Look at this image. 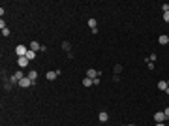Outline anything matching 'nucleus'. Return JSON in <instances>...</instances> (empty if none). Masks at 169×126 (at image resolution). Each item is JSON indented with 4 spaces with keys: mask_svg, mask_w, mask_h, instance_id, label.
<instances>
[{
    "mask_svg": "<svg viewBox=\"0 0 169 126\" xmlns=\"http://www.w3.org/2000/svg\"><path fill=\"white\" fill-rule=\"evenodd\" d=\"M28 62H30V60H28L27 57H17V66L19 68H27Z\"/></svg>",
    "mask_w": 169,
    "mask_h": 126,
    "instance_id": "3",
    "label": "nucleus"
},
{
    "mask_svg": "<svg viewBox=\"0 0 169 126\" xmlns=\"http://www.w3.org/2000/svg\"><path fill=\"white\" fill-rule=\"evenodd\" d=\"M167 38H169V34H167Z\"/></svg>",
    "mask_w": 169,
    "mask_h": 126,
    "instance_id": "27",
    "label": "nucleus"
},
{
    "mask_svg": "<svg viewBox=\"0 0 169 126\" xmlns=\"http://www.w3.org/2000/svg\"><path fill=\"white\" fill-rule=\"evenodd\" d=\"M162 9H164V13H167L169 11V4H162Z\"/></svg>",
    "mask_w": 169,
    "mask_h": 126,
    "instance_id": "18",
    "label": "nucleus"
},
{
    "mask_svg": "<svg viewBox=\"0 0 169 126\" xmlns=\"http://www.w3.org/2000/svg\"><path fill=\"white\" fill-rule=\"evenodd\" d=\"M113 70H115V73H116V75H118V73L122 72V66H120V64H116V66L113 68Z\"/></svg>",
    "mask_w": 169,
    "mask_h": 126,
    "instance_id": "16",
    "label": "nucleus"
},
{
    "mask_svg": "<svg viewBox=\"0 0 169 126\" xmlns=\"http://www.w3.org/2000/svg\"><path fill=\"white\" fill-rule=\"evenodd\" d=\"M158 43H160V45H167V43H169L167 34H162V36H158Z\"/></svg>",
    "mask_w": 169,
    "mask_h": 126,
    "instance_id": "7",
    "label": "nucleus"
},
{
    "mask_svg": "<svg viewBox=\"0 0 169 126\" xmlns=\"http://www.w3.org/2000/svg\"><path fill=\"white\" fill-rule=\"evenodd\" d=\"M164 113H165V117L169 119V107H165V109H164Z\"/></svg>",
    "mask_w": 169,
    "mask_h": 126,
    "instance_id": "22",
    "label": "nucleus"
},
{
    "mask_svg": "<svg viewBox=\"0 0 169 126\" xmlns=\"http://www.w3.org/2000/svg\"><path fill=\"white\" fill-rule=\"evenodd\" d=\"M62 49L64 51H70L71 49V43H70V41H62Z\"/></svg>",
    "mask_w": 169,
    "mask_h": 126,
    "instance_id": "15",
    "label": "nucleus"
},
{
    "mask_svg": "<svg viewBox=\"0 0 169 126\" xmlns=\"http://www.w3.org/2000/svg\"><path fill=\"white\" fill-rule=\"evenodd\" d=\"M165 119H167V117H165L164 111H156V113H154V121H156V122H164Z\"/></svg>",
    "mask_w": 169,
    "mask_h": 126,
    "instance_id": "4",
    "label": "nucleus"
},
{
    "mask_svg": "<svg viewBox=\"0 0 169 126\" xmlns=\"http://www.w3.org/2000/svg\"><path fill=\"white\" fill-rule=\"evenodd\" d=\"M86 77H90V79H96V77H100V72H96L94 68H88V70H86Z\"/></svg>",
    "mask_w": 169,
    "mask_h": 126,
    "instance_id": "5",
    "label": "nucleus"
},
{
    "mask_svg": "<svg viewBox=\"0 0 169 126\" xmlns=\"http://www.w3.org/2000/svg\"><path fill=\"white\" fill-rule=\"evenodd\" d=\"M156 126H167V124H164V122H156Z\"/></svg>",
    "mask_w": 169,
    "mask_h": 126,
    "instance_id": "23",
    "label": "nucleus"
},
{
    "mask_svg": "<svg viewBox=\"0 0 169 126\" xmlns=\"http://www.w3.org/2000/svg\"><path fill=\"white\" fill-rule=\"evenodd\" d=\"M128 126H135V124H128Z\"/></svg>",
    "mask_w": 169,
    "mask_h": 126,
    "instance_id": "26",
    "label": "nucleus"
},
{
    "mask_svg": "<svg viewBox=\"0 0 169 126\" xmlns=\"http://www.w3.org/2000/svg\"><path fill=\"white\" fill-rule=\"evenodd\" d=\"M167 87H169V79H167Z\"/></svg>",
    "mask_w": 169,
    "mask_h": 126,
    "instance_id": "25",
    "label": "nucleus"
},
{
    "mask_svg": "<svg viewBox=\"0 0 169 126\" xmlns=\"http://www.w3.org/2000/svg\"><path fill=\"white\" fill-rule=\"evenodd\" d=\"M58 75H60V72H47V73H45L47 81H55V79H57Z\"/></svg>",
    "mask_w": 169,
    "mask_h": 126,
    "instance_id": "6",
    "label": "nucleus"
},
{
    "mask_svg": "<svg viewBox=\"0 0 169 126\" xmlns=\"http://www.w3.org/2000/svg\"><path fill=\"white\" fill-rule=\"evenodd\" d=\"M27 59H28V60H34V59H36V51L28 49V53H27Z\"/></svg>",
    "mask_w": 169,
    "mask_h": 126,
    "instance_id": "14",
    "label": "nucleus"
},
{
    "mask_svg": "<svg viewBox=\"0 0 169 126\" xmlns=\"http://www.w3.org/2000/svg\"><path fill=\"white\" fill-rule=\"evenodd\" d=\"M167 45H169V43H167Z\"/></svg>",
    "mask_w": 169,
    "mask_h": 126,
    "instance_id": "28",
    "label": "nucleus"
},
{
    "mask_svg": "<svg viewBox=\"0 0 169 126\" xmlns=\"http://www.w3.org/2000/svg\"><path fill=\"white\" fill-rule=\"evenodd\" d=\"M30 49H32V51H40V49H41V45L38 43V41H32V43H30Z\"/></svg>",
    "mask_w": 169,
    "mask_h": 126,
    "instance_id": "13",
    "label": "nucleus"
},
{
    "mask_svg": "<svg viewBox=\"0 0 169 126\" xmlns=\"http://www.w3.org/2000/svg\"><path fill=\"white\" fill-rule=\"evenodd\" d=\"M28 79H30V81L36 85V79H38V72H36V70H30V72H28Z\"/></svg>",
    "mask_w": 169,
    "mask_h": 126,
    "instance_id": "8",
    "label": "nucleus"
},
{
    "mask_svg": "<svg viewBox=\"0 0 169 126\" xmlns=\"http://www.w3.org/2000/svg\"><path fill=\"white\" fill-rule=\"evenodd\" d=\"M88 27H90V30L98 28V21H96V19H88Z\"/></svg>",
    "mask_w": 169,
    "mask_h": 126,
    "instance_id": "10",
    "label": "nucleus"
},
{
    "mask_svg": "<svg viewBox=\"0 0 169 126\" xmlns=\"http://www.w3.org/2000/svg\"><path fill=\"white\" fill-rule=\"evenodd\" d=\"M98 119H100V122H107V121H109V113H107V111H102V113L98 115Z\"/></svg>",
    "mask_w": 169,
    "mask_h": 126,
    "instance_id": "9",
    "label": "nucleus"
},
{
    "mask_svg": "<svg viewBox=\"0 0 169 126\" xmlns=\"http://www.w3.org/2000/svg\"><path fill=\"white\" fill-rule=\"evenodd\" d=\"M147 68L148 70H154V62H147Z\"/></svg>",
    "mask_w": 169,
    "mask_h": 126,
    "instance_id": "20",
    "label": "nucleus"
},
{
    "mask_svg": "<svg viewBox=\"0 0 169 126\" xmlns=\"http://www.w3.org/2000/svg\"><path fill=\"white\" fill-rule=\"evenodd\" d=\"M2 36H4V38L9 36V28H4V30H2Z\"/></svg>",
    "mask_w": 169,
    "mask_h": 126,
    "instance_id": "17",
    "label": "nucleus"
},
{
    "mask_svg": "<svg viewBox=\"0 0 169 126\" xmlns=\"http://www.w3.org/2000/svg\"><path fill=\"white\" fill-rule=\"evenodd\" d=\"M165 94H167V96H169V87H167V90H165Z\"/></svg>",
    "mask_w": 169,
    "mask_h": 126,
    "instance_id": "24",
    "label": "nucleus"
},
{
    "mask_svg": "<svg viewBox=\"0 0 169 126\" xmlns=\"http://www.w3.org/2000/svg\"><path fill=\"white\" fill-rule=\"evenodd\" d=\"M83 85H84V87H92V85H94V79H90V77H84V79H83Z\"/></svg>",
    "mask_w": 169,
    "mask_h": 126,
    "instance_id": "11",
    "label": "nucleus"
},
{
    "mask_svg": "<svg viewBox=\"0 0 169 126\" xmlns=\"http://www.w3.org/2000/svg\"><path fill=\"white\" fill-rule=\"evenodd\" d=\"M15 53H17V57H27L28 47L27 45H17V47H15Z\"/></svg>",
    "mask_w": 169,
    "mask_h": 126,
    "instance_id": "1",
    "label": "nucleus"
},
{
    "mask_svg": "<svg viewBox=\"0 0 169 126\" xmlns=\"http://www.w3.org/2000/svg\"><path fill=\"white\" fill-rule=\"evenodd\" d=\"M158 89L165 92V90H167V81H158Z\"/></svg>",
    "mask_w": 169,
    "mask_h": 126,
    "instance_id": "12",
    "label": "nucleus"
},
{
    "mask_svg": "<svg viewBox=\"0 0 169 126\" xmlns=\"http://www.w3.org/2000/svg\"><path fill=\"white\" fill-rule=\"evenodd\" d=\"M164 21H165V23H169V11H167V13H164Z\"/></svg>",
    "mask_w": 169,
    "mask_h": 126,
    "instance_id": "21",
    "label": "nucleus"
},
{
    "mask_svg": "<svg viewBox=\"0 0 169 126\" xmlns=\"http://www.w3.org/2000/svg\"><path fill=\"white\" fill-rule=\"evenodd\" d=\"M4 90H11V83H4Z\"/></svg>",
    "mask_w": 169,
    "mask_h": 126,
    "instance_id": "19",
    "label": "nucleus"
},
{
    "mask_svg": "<svg viewBox=\"0 0 169 126\" xmlns=\"http://www.w3.org/2000/svg\"><path fill=\"white\" fill-rule=\"evenodd\" d=\"M32 85H34V83L28 79V75H27V77H23L21 81H19V87H21V89H28V87H32Z\"/></svg>",
    "mask_w": 169,
    "mask_h": 126,
    "instance_id": "2",
    "label": "nucleus"
}]
</instances>
